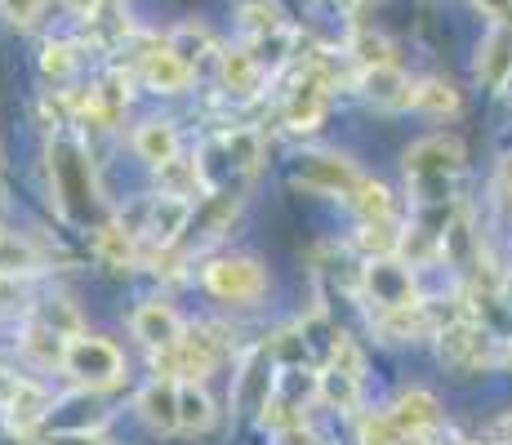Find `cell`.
Returning <instances> with one entry per match:
<instances>
[{
	"label": "cell",
	"mask_w": 512,
	"mask_h": 445,
	"mask_svg": "<svg viewBox=\"0 0 512 445\" xmlns=\"http://www.w3.org/2000/svg\"><path fill=\"white\" fill-rule=\"evenodd\" d=\"M103 5H112V0H103Z\"/></svg>",
	"instance_id": "obj_43"
},
{
	"label": "cell",
	"mask_w": 512,
	"mask_h": 445,
	"mask_svg": "<svg viewBox=\"0 0 512 445\" xmlns=\"http://www.w3.org/2000/svg\"><path fill=\"white\" fill-rule=\"evenodd\" d=\"M165 45H170L174 54H179L183 63H187V67H192L196 58H201V49H210V36H205L201 27H179V32H174Z\"/></svg>",
	"instance_id": "obj_34"
},
{
	"label": "cell",
	"mask_w": 512,
	"mask_h": 445,
	"mask_svg": "<svg viewBox=\"0 0 512 445\" xmlns=\"http://www.w3.org/2000/svg\"><path fill=\"white\" fill-rule=\"evenodd\" d=\"M423 445H428V441H423Z\"/></svg>",
	"instance_id": "obj_44"
},
{
	"label": "cell",
	"mask_w": 512,
	"mask_h": 445,
	"mask_svg": "<svg viewBox=\"0 0 512 445\" xmlns=\"http://www.w3.org/2000/svg\"><path fill=\"white\" fill-rule=\"evenodd\" d=\"M134 152H139V161H147L152 170H161L165 161L179 156V130H174L170 121H143L139 130H134Z\"/></svg>",
	"instance_id": "obj_21"
},
{
	"label": "cell",
	"mask_w": 512,
	"mask_h": 445,
	"mask_svg": "<svg viewBox=\"0 0 512 445\" xmlns=\"http://www.w3.org/2000/svg\"><path fill=\"white\" fill-rule=\"evenodd\" d=\"M415 107L428 116H455L459 112V89L450 81H423L415 85Z\"/></svg>",
	"instance_id": "obj_29"
},
{
	"label": "cell",
	"mask_w": 512,
	"mask_h": 445,
	"mask_svg": "<svg viewBox=\"0 0 512 445\" xmlns=\"http://www.w3.org/2000/svg\"><path fill=\"white\" fill-rule=\"evenodd\" d=\"M508 365H512V348H508Z\"/></svg>",
	"instance_id": "obj_42"
},
{
	"label": "cell",
	"mask_w": 512,
	"mask_h": 445,
	"mask_svg": "<svg viewBox=\"0 0 512 445\" xmlns=\"http://www.w3.org/2000/svg\"><path fill=\"white\" fill-rule=\"evenodd\" d=\"M156 183H161L165 196H187L192 201L196 192H205V178H201V161L196 156H174V161H165L161 170H156Z\"/></svg>",
	"instance_id": "obj_23"
},
{
	"label": "cell",
	"mask_w": 512,
	"mask_h": 445,
	"mask_svg": "<svg viewBox=\"0 0 512 445\" xmlns=\"http://www.w3.org/2000/svg\"><path fill=\"white\" fill-rule=\"evenodd\" d=\"M183 334H187V325H183V316L170 308V303H161V299H147L139 312H134V339L143 343L152 356H165V352H174L183 343Z\"/></svg>",
	"instance_id": "obj_13"
},
{
	"label": "cell",
	"mask_w": 512,
	"mask_h": 445,
	"mask_svg": "<svg viewBox=\"0 0 512 445\" xmlns=\"http://www.w3.org/2000/svg\"><path fill=\"white\" fill-rule=\"evenodd\" d=\"M326 112H330V76L312 67V72L299 76V85L285 98V125H290L294 134H312L326 121Z\"/></svg>",
	"instance_id": "obj_12"
},
{
	"label": "cell",
	"mask_w": 512,
	"mask_h": 445,
	"mask_svg": "<svg viewBox=\"0 0 512 445\" xmlns=\"http://www.w3.org/2000/svg\"><path fill=\"white\" fill-rule=\"evenodd\" d=\"M49 392L41 388V383L32 379H14V388L5 392V401H0V414H5V428L14 432L18 441H32L36 432L49 423Z\"/></svg>",
	"instance_id": "obj_11"
},
{
	"label": "cell",
	"mask_w": 512,
	"mask_h": 445,
	"mask_svg": "<svg viewBox=\"0 0 512 445\" xmlns=\"http://www.w3.org/2000/svg\"><path fill=\"white\" fill-rule=\"evenodd\" d=\"M94 250H98V259H103V263L130 267L134 254H139V241H134V236L125 232L121 223H103V227L94 232Z\"/></svg>",
	"instance_id": "obj_27"
},
{
	"label": "cell",
	"mask_w": 512,
	"mask_h": 445,
	"mask_svg": "<svg viewBox=\"0 0 512 445\" xmlns=\"http://www.w3.org/2000/svg\"><path fill=\"white\" fill-rule=\"evenodd\" d=\"M272 365H268V352L250 356L245 361V370L236 374V401L245 405V410H268V397H272Z\"/></svg>",
	"instance_id": "obj_22"
},
{
	"label": "cell",
	"mask_w": 512,
	"mask_h": 445,
	"mask_svg": "<svg viewBox=\"0 0 512 445\" xmlns=\"http://www.w3.org/2000/svg\"><path fill=\"white\" fill-rule=\"evenodd\" d=\"M357 437H361V445H406V437L397 432V423H392L388 414H361Z\"/></svg>",
	"instance_id": "obj_31"
},
{
	"label": "cell",
	"mask_w": 512,
	"mask_h": 445,
	"mask_svg": "<svg viewBox=\"0 0 512 445\" xmlns=\"http://www.w3.org/2000/svg\"><path fill=\"white\" fill-rule=\"evenodd\" d=\"M361 379H366V356L352 339H339L317 374V397L339 414H352L361 401Z\"/></svg>",
	"instance_id": "obj_6"
},
{
	"label": "cell",
	"mask_w": 512,
	"mask_h": 445,
	"mask_svg": "<svg viewBox=\"0 0 512 445\" xmlns=\"http://www.w3.org/2000/svg\"><path fill=\"white\" fill-rule=\"evenodd\" d=\"M134 410H139V419L152 432H174V428H179V379H165V374H156V379L139 392Z\"/></svg>",
	"instance_id": "obj_17"
},
{
	"label": "cell",
	"mask_w": 512,
	"mask_h": 445,
	"mask_svg": "<svg viewBox=\"0 0 512 445\" xmlns=\"http://www.w3.org/2000/svg\"><path fill=\"white\" fill-rule=\"evenodd\" d=\"M81 334V316L67 299H45L27 312V325H23V352L41 365H63V352L67 343Z\"/></svg>",
	"instance_id": "obj_4"
},
{
	"label": "cell",
	"mask_w": 512,
	"mask_h": 445,
	"mask_svg": "<svg viewBox=\"0 0 512 445\" xmlns=\"http://www.w3.org/2000/svg\"><path fill=\"white\" fill-rule=\"evenodd\" d=\"M352 210H357L361 223H397V205H392V192L374 178H361L357 196H352Z\"/></svg>",
	"instance_id": "obj_26"
},
{
	"label": "cell",
	"mask_w": 512,
	"mask_h": 445,
	"mask_svg": "<svg viewBox=\"0 0 512 445\" xmlns=\"http://www.w3.org/2000/svg\"><path fill=\"white\" fill-rule=\"evenodd\" d=\"M241 18H245V32L259 41V36H277L285 32V23H281V14L272 5H263V0H250V5H241Z\"/></svg>",
	"instance_id": "obj_32"
},
{
	"label": "cell",
	"mask_w": 512,
	"mask_h": 445,
	"mask_svg": "<svg viewBox=\"0 0 512 445\" xmlns=\"http://www.w3.org/2000/svg\"><path fill=\"white\" fill-rule=\"evenodd\" d=\"M214 397L201 383H179V428L183 432H210L214 428Z\"/></svg>",
	"instance_id": "obj_24"
},
{
	"label": "cell",
	"mask_w": 512,
	"mask_h": 445,
	"mask_svg": "<svg viewBox=\"0 0 512 445\" xmlns=\"http://www.w3.org/2000/svg\"><path fill=\"white\" fill-rule=\"evenodd\" d=\"M477 76L490 89L508 85V76H512V27L508 23H495L486 32V41L477 49Z\"/></svg>",
	"instance_id": "obj_19"
},
{
	"label": "cell",
	"mask_w": 512,
	"mask_h": 445,
	"mask_svg": "<svg viewBox=\"0 0 512 445\" xmlns=\"http://www.w3.org/2000/svg\"><path fill=\"white\" fill-rule=\"evenodd\" d=\"M352 58H357V63H361V72H370V67L392 63V45L383 41L379 32H361L357 41H352Z\"/></svg>",
	"instance_id": "obj_33"
},
{
	"label": "cell",
	"mask_w": 512,
	"mask_h": 445,
	"mask_svg": "<svg viewBox=\"0 0 512 445\" xmlns=\"http://www.w3.org/2000/svg\"><path fill=\"white\" fill-rule=\"evenodd\" d=\"M361 174L357 165L348 161V156H339V152H312V156H303V165L294 170L290 183L294 187H303V192H317V196H343V201H352L357 196V187H361Z\"/></svg>",
	"instance_id": "obj_9"
},
{
	"label": "cell",
	"mask_w": 512,
	"mask_h": 445,
	"mask_svg": "<svg viewBox=\"0 0 512 445\" xmlns=\"http://www.w3.org/2000/svg\"><path fill=\"white\" fill-rule=\"evenodd\" d=\"M259 152H263V143H259V134L254 130H232V134H219V138H210V143L201 147V178H205V192H228V183L232 178H245V174H254L259 170Z\"/></svg>",
	"instance_id": "obj_5"
},
{
	"label": "cell",
	"mask_w": 512,
	"mask_h": 445,
	"mask_svg": "<svg viewBox=\"0 0 512 445\" xmlns=\"http://www.w3.org/2000/svg\"><path fill=\"white\" fill-rule=\"evenodd\" d=\"M361 290H366V299L374 303V316L423 303L419 285H415V272H410V263L397 259V254H388V259H370L366 272H361Z\"/></svg>",
	"instance_id": "obj_8"
},
{
	"label": "cell",
	"mask_w": 512,
	"mask_h": 445,
	"mask_svg": "<svg viewBox=\"0 0 512 445\" xmlns=\"http://www.w3.org/2000/svg\"><path fill=\"white\" fill-rule=\"evenodd\" d=\"M495 437H499V445H512V414H504V419H499Z\"/></svg>",
	"instance_id": "obj_40"
},
{
	"label": "cell",
	"mask_w": 512,
	"mask_h": 445,
	"mask_svg": "<svg viewBox=\"0 0 512 445\" xmlns=\"http://www.w3.org/2000/svg\"><path fill=\"white\" fill-rule=\"evenodd\" d=\"M41 267V250L27 241L23 232H5L0 227V276H32Z\"/></svg>",
	"instance_id": "obj_25"
},
{
	"label": "cell",
	"mask_w": 512,
	"mask_h": 445,
	"mask_svg": "<svg viewBox=\"0 0 512 445\" xmlns=\"http://www.w3.org/2000/svg\"><path fill=\"white\" fill-rule=\"evenodd\" d=\"M94 94H98V112H103V125L112 130V125L125 116V107H130V81H125V72H112V76H103V81L94 85Z\"/></svg>",
	"instance_id": "obj_28"
},
{
	"label": "cell",
	"mask_w": 512,
	"mask_h": 445,
	"mask_svg": "<svg viewBox=\"0 0 512 445\" xmlns=\"http://www.w3.org/2000/svg\"><path fill=\"white\" fill-rule=\"evenodd\" d=\"M67 9H76V14H94L98 5H103V0H63Z\"/></svg>",
	"instance_id": "obj_39"
},
{
	"label": "cell",
	"mask_w": 512,
	"mask_h": 445,
	"mask_svg": "<svg viewBox=\"0 0 512 445\" xmlns=\"http://www.w3.org/2000/svg\"><path fill=\"white\" fill-rule=\"evenodd\" d=\"M477 5L486 9L490 18H499V23H508V18H512V0H477Z\"/></svg>",
	"instance_id": "obj_38"
},
{
	"label": "cell",
	"mask_w": 512,
	"mask_h": 445,
	"mask_svg": "<svg viewBox=\"0 0 512 445\" xmlns=\"http://www.w3.org/2000/svg\"><path fill=\"white\" fill-rule=\"evenodd\" d=\"M219 81L236 98H254L263 89V63L250 49H228V54L219 58Z\"/></svg>",
	"instance_id": "obj_20"
},
{
	"label": "cell",
	"mask_w": 512,
	"mask_h": 445,
	"mask_svg": "<svg viewBox=\"0 0 512 445\" xmlns=\"http://www.w3.org/2000/svg\"><path fill=\"white\" fill-rule=\"evenodd\" d=\"M388 419L397 423V432L406 437V445H423L432 432H437L441 405H437V397H432L428 388H410V392H401V397L392 401Z\"/></svg>",
	"instance_id": "obj_14"
},
{
	"label": "cell",
	"mask_w": 512,
	"mask_h": 445,
	"mask_svg": "<svg viewBox=\"0 0 512 445\" xmlns=\"http://www.w3.org/2000/svg\"><path fill=\"white\" fill-rule=\"evenodd\" d=\"M45 445H107L98 432H54Z\"/></svg>",
	"instance_id": "obj_37"
},
{
	"label": "cell",
	"mask_w": 512,
	"mask_h": 445,
	"mask_svg": "<svg viewBox=\"0 0 512 445\" xmlns=\"http://www.w3.org/2000/svg\"><path fill=\"white\" fill-rule=\"evenodd\" d=\"M201 285L219 303H254L268 290V272L250 254H228V259H210L201 267Z\"/></svg>",
	"instance_id": "obj_7"
},
{
	"label": "cell",
	"mask_w": 512,
	"mask_h": 445,
	"mask_svg": "<svg viewBox=\"0 0 512 445\" xmlns=\"http://www.w3.org/2000/svg\"><path fill=\"white\" fill-rule=\"evenodd\" d=\"M277 445H317V432L308 428V423H285V428H277Z\"/></svg>",
	"instance_id": "obj_36"
},
{
	"label": "cell",
	"mask_w": 512,
	"mask_h": 445,
	"mask_svg": "<svg viewBox=\"0 0 512 445\" xmlns=\"http://www.w3.org/2000/svg\"><path fill=\"white\" fill-rule=\"evenodd\" d=\"M441 339V361L450 365V370H486V365H495L499 361V352H495V334L486 330V325H477V321H455V325H446V330L437 334Z\"/></svg>",
	"instance_id": "obj_10"
},
{
	"label": "cell",
	"mask_w": 512,
	"mask_h": 445,
	"mask_svg": "<svg viewBox=\"0 0 512 445\" xmlns=\"http://www.w3.org/2000/svg\"><path fill=\"white\" fill-rule=\"evenodd\" d=\"M139 76L156 94H183V89L192 85V67H187L170 45H147L139 54Z\"/></svg>",
	"instance_id": "obj_16"
},
{
	"label": "cell",
	"mask_w": 512,
	"mask_h": 445,
	"mask_svg": "<svg viewBox=\"0 0 512 445\" xmlns=\"http://www.w3.org/2000/svg\"><path fill=\"white\" fill-rule=\"evenodd\" d=\"M14 308H27L32 312V285L27 276H0V312H14Z\"/></svg>",
	"instance_id": "obj_35"
},
{
	"label": "cell",
	"mask_w": 512,
	"mask_h": 445,
	"mask_svg": "<svg viewBox=\"0 0 512 445\" xmlns=\"http://www.w3.org/2000/svg\"><path fill=\"white\" fill-rule=\"evenodd\" d=\"M41 72H45V81H72V72H76V45L72 41H49L41 49Z\"/></svg>",
	"instance_id": "obj_30"
},
{
	"label": "cell",
	"mask_w": 512,
	"mask_h": 445,
	"mask_svg": "<svg viewBox=\"0 0 512 445\" xmlns=\"http://www.w3.org/2000/svg\"><path fill=\"white\" fill-rule=\"evenodd\" d=\"M0 214H5V187H0Z\"/></svg>",
	"instance_id": "obj_41"
},
{
	"label": "cell",
	"mask_w": 512,
	"mask_h": 445,
	"mask_svg": "<svg viewBox=\"0 0 512 445\" xmlns=\"http://www.w3.org/2000/svg\"><path fill=\"white\" fill-rule=\"evenodd\" d=\"M192 223V201L187 196H152V210H147V227H143V245L152 250H174L179 232Z\"/></svg>",
	"instance_id": "obj_15"
},
{
	"label": "cell",
	"mask_w": 512,
	"mask_h": 445,
	"mask_svg": "<svg viewBox=\"0 0 512 445\" xmlns=\"http://www.w3.org/2000/svg\"><path fill=\"white\" fill-rule=\"evenodd\" d=\"M361 94H366L374 107H383V112H401V107L415 103V85H410V76L401 72L397 63L361 72Z\"/></svg>",
	"instance_id": "obj_18"
},
{
	"label": "cell",
	"mask_w": 512,
	"mask_h": 445,
	"mask_svg": "<svg viewBox=\"0 0 512 445\" xmlns=\"http://www.w3.org/2000/svg\"><path fill=\"white\" fill-rule=\"evenodd\" d=\"M49 187H54L58 214L76 227H103V192H98V178L90 165V152L72 130H58L49 138Z\"/></svg>",
	"instance_id": "obj_1"
},
{
	"label": "cell",
	"mask_w": 512,
	"mask_h": 445,
	"mask_svg": "<svg viewBox=\"0 0 512 445\" xmlns=\"http://www.w3.org/2000/svg\"><path fill=\"white\" fill-rule=\"evenodd\" d=\"M468 156L455 134H428L406 152V187L415 196V210L432 205H455L464 183Z\"/></svg>",
	"instance_id": "obj_2"
},
{
	"label": "cell",
	"mask_w": 512,
	"mask_h": 445,
	"mask_svg": "<svg viewBox=\"0 0 512 445\" xmlns=\"http://www.w3.org/2000/svg\"><path fill=\"white\" fill-rule=\"evenodd\" d=\"M63 370H67V379H72L76 388H85V392H107V388H116V383L125 379V356H121V348H116L112 339L81 330L72 343H67Z\"/></svg>",
	"instance_id": "obj_3"
}]
</instances>
